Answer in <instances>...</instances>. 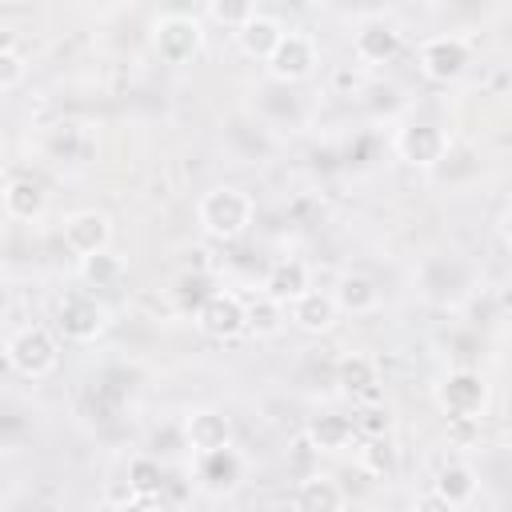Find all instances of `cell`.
I'll list each match as a JSON object with an SVG mask.
<instances>
[{
	"label": "cell",
	"mask_w": 512,
	"mask_h": 512,
	"mask_svg": "<svg viewBox=\"0 0 512 512\" xmlns=\"http://www.w3.org/2000/svg\"><path fill=\"white\" fill-rule=\"evenodd\" d=\"M244 476V460L236 456V448H216V452H192V480L200 492L208 496H228L236 492Z\"/></svg>",
	"instance_id": "obj_10"
},
{
	"label": "cell",
	"mask_w": 512,
	"mask_h": 512,
	"mask_svg": "<svg viewBox=\"0 0 512 512\" xmlns=\"http://www.w3.org/2000/svg\"><path fill=\"white\" fill-rule=\"evenodd\" d=\"M244 308H248V332H252V336H264V340H268V336H276V332L288 324V308L276 304V300H268L264 292H260L252 304H244Z\"/></svg>",
	"instance_id": "obj_27"
},
{
	"label": "cell",
	"mask_w": 512,
	"mask_h": 512,
	"mask_svg": "<svg viewBox=\"0 0 512 512\" xmlns=\"http://www.w3.org/2000/svg\"><path fill=\"white\" fill-rule=\"evenodd\" d=\"M472 64V48L464 36H432L416 52V68L432 84H456Z\"/></svg>",
	"instance_id": "obj_7"
},
{
	"label": "cell",
	"mask_w": 512,
	"mask_h": 512,
	"mask_svg": "<svg viewBox=\"0 0 512 512\" xmlns=\"http://www.w3.org/2000/svg\"><path fill=\"white\" fill-rule=\"evenodd\" d=\"M124 476H128V484H132V492H136L140 504H152V496L164 492V464H160L156 452L132 456V460L124 464Z\"/></svg>",
	"instance_id": "obj_24"
},
{
	"label": "cell",
	"mask_w": 512,
	"mask_h": 512,
	"mask_svg": "<svg viewBox=\"0 0 512 512\" xmlns=\"http://www.w3.org/2000/svg\"><path fill=\"white\" fill-rule=\"evenodd\" d=\"M436 268L444 272L440 280L420 272L424 300H432V304H460L472 292V264L464 256H456V252H436Z\"/></svg>",
	"instance_id": "obj_12"
},
{
	"label": "cell",
	"mask_w": 512,
	"mask_h": 512,
	"mask_svg": "<svg viewBox=\"0 0 512 512\" xmlns=\"http://www.w3.org/2000/svg\"><path fill=\"white\" fill-rule=\"evenodd\" d=\"M452 152V140L440 124L432 120H412L396 132V156L408 164V168H420V172H432L444 164V156Z\"/></svg>",
	"instance_id": "obj_6"
},
{
	"label": "cell",
	"mask_w": 512,
	"mask_h": 512,
	"mask_svg": "<svg viewBox=\"0 0 512 512\" xmlns=\"http://www.w3.org/2000/svg\"><path fill=\"white\" fill-rule=\"evenodd\" d=\"M336 316H340V308H336L332 292H324V288H304V292L288 304V320H292L300 332H308V336L332 332Z\"/></svg>",
	"instance_id": "obj_16"
},
{
	"label": "cell",
	"mask_w": 512,
	"mask_h": 512,
	"mask_svg": "<svg viewBox=\"0 0 512 512\" xmlns=\"http://www.w3.org/2000/svg\"><path fill=\"white\" fill-rule=\"evenodd\" d=\"M400 48H404V36H400V28H396L392 20H384V16H368V20L352 32V56H356V64H364V68H376V64L396 60Z\"/></svg>",
	"instance_id": "obj_11"
},
{
	"label": "cell",
	"mask_w": 512,
	"mask_h": 512,
	"mask_svg": "<svg viewBox=\"0 0 512 512\" xmlns=\"http://www.w3.org/2000/svg\"><path fill=\"white\" fill-rule=\"evenodd\" d=\"M476 492H480V476H476V468L464 464V460H448V464L436 468V476H432V500H436L440 508H468V504L476 500Z\"/></svg>",
	"instance_id": "obj_15"
},
{
	"label": "cell",
	"mask_w": 512,
	"mask_h": 512,
	"mask_svg": "<svg viewBox=\"0 0 512 512\" xmlns=\"http://www.w3.org/2000/svg\"><path fill=\"white\" fill-rule=\"evenodd\" d=\"M304 288H312V276H308V264H300V260H276V264L268 268L264 284H260V292H264L268 300L284 304V308H288Z\"/></svg>",
	"instance_id": "obj_22"
},
{
	"label": "cell",
	"mask_w": 512,
	"mask_h": 512,
	"mask_svg": "<svg viewBox=\"0 0 512 512\" xmlns=\"http://www.w3.org/2000/svg\"><path fill=\"white\" fill-rule=\"evenodd\" d=\"M304 444L312 452H344L356 444V428H352V416H340V412H320L308 420L304 428Z\"/></svg>",
	"instance_id": "obj_19"
},
{
	"label": "cell",
	"mask_w": 512,
	"mask_h": 512,
	"mask_svg": "<svg viewBox=\"0 0 512 512\" xmlns=\"http://www.w3.org/2000/svg\"><path fill=\"white\" fill-rule=\"evenodd\" d=\"M332 300H336V308L348 312V316H368V312L380 308V288H376V280L364 276V272H344V276H336V284H332Z\"/></svg>",
	"instance_id": "obj_21"
},
{
	"label": "cell",
	"mask_w": 512,
	"mask_h": 512,
	"mask_svg": "<svg viewBox=\"0 0 512 512\" xmlns=\"http://www.w3.org/2000/svg\"><path fill=\"white\" fill-rule=\"evenodd\" d=\"M252 12H256V0H208V16L228 32H236Z\"/></svg>",
	"instance_id": "obj_29"
},
{
	"label": "cell",
	"mask_w": 512,
	"mask_h": 512,
	"mask_svg": "<svg viewBox=\"0 0 512 512\" xmlns=\"http://www.w3.org/2000/svg\"><path fill=\"white\" fill-rule=\"evenodd\" d=\"M128 264L120 252L112 248H100V252H88V256H76V276L84 280V288H116L124 280Z\"/></svg>",
	"instance_id": "obj_23"
},
{
	"label": "cell",
	"mask_w": 512,
	"mask_h": 512,
	"mask_svg": "<svg viewBox=\"0 0 512 512\" xmlns=\"http://www.w3.org/2000/svg\"><path fill=\"white\" fill-rule=\"evenodd\" d=\"M180 440L188 452H216L232 444V420L220 408H192L180 424Z\"/></svg>",
	"instance_id": "obj_14"
},
{
	"label": "cell",
	"mask_w": 512,
	"mask_h": 512,
	"mask_svg": "<svg viewBox=\"0 0 512 512\" xmlns=\"http://www.w3.org/2000/svg\"><path fill=\"white\" fill-rule=\"evenodd\" d=\"M8 48H16V32H12V28L0 20V52H8Z\"/></svg>",
	"instance_id": "obj_31"
},
{
	"label": "cell",
	"mask_w": 512,
	"mask_h": 512,
	"mask_svg": "<svg viewBox=\"0 0 512 512\" xmlns=\"http://www.w3.org/2000/svg\"><path fill=\"white\" fill-rule=\"evenodd\" d=\"M352 428H356V440H360V436H388V432H392V412H388V404L368 400V408H360V412L352 416Z\"/></svg>",
	"instance_id": "obj_28"
},
{
	"label": "cell",
	"mask_w": 512,
	"mask_h": 512,
	"mask_svg": "<svg viewBox=\"0 0 512 512\" xmlns=\"http://www.w3.org/2000/svg\"><path fill=\"white\" fill-rule=\"evenodd\" d=\"M56 328L72 344H96L108 332V308L96 292H68L56 304Z\"/></svg>",
	"instance_id": "obj_5"
},
{
	"label": "cell",
	"mask_w": 512,
	"mask_h": 512,
	"mask_svg": "<svg viewBox=\"0 0 512 512\" xmlns=\"http://www.w3.org/2000/svg\"><path fill=\"white\" fill-rule=\"evenodd\" d=\"M152 48L160 52L164 64H188L204 48V28L196 16H180V12L160 16L152 24Z\"/></svg>",
	"instance_id": "obj_9"
},
{
	"label": "cell",
	"mask_w": 512,
	"mask_h": 512,
	"mask_svg": "<svg viewBox=\"0 0 512 512\" xmlns=\"http://www.w3.org/2000/svg\"><path fill=\"white\" fill-rule=\"evenodd\" d=\"M0 208H4L8 220L28 224V220H40V216H44L48 192H44V184L32 180V176H12V180L0 188Z\"/></svg>",
	"instance_id": "obj_17"
},
{
	"label": "cell",
	"mask_w": 512,
	"mask_h": 512,
	"mask_svg": "<svg viewBox=\"0 0 512 512\" xmlns=\"http://www.w3.org/2000/svg\"><path fill=\"white\" fill-rule=\"evenodd\" d=\"M60 236H64V248L72 256H88V252L112 248V216L100 212V208H80V212H72L64 220Z\"/></svg>",
	"instance_id": "obj_13"
},
{
	"label": "cell",
	"mask_w": 512,
	"mask_h": 512,
	"mask_svg": "<svg viewBox=\"0 0 512 512\" xmlns=\"http://www.w3.org/2000/svg\"><path fill=\"white\" fill-rule=\"evenodd\" d=\"M196 328H200V336L220 340V344L224 340H236V336L248 332V308H244V300L236 292L216 288V292H208L196 304Z\"/></svg>",
	"instance_id": "obj_8"
},
{
	"label": "cell",
	"mask_w": 512,
	"mask_h": 512,
	"mask_svg": "<svg viewBox=\"0 0 512 512\" xmlns=\"http://www.w3.org/2000/svg\"><path fill=\"white\" fill-rule=\"evenodd\" d=\"M24 76H28V64H24V56H20L16 48L0 52V92H12V88H20V84H24Z\"/></svg>",
	"instance_id": "obj_30"
},
{
	"label": "cell",
	"mask_w": 512,
	"mask_h": 512,
	"mask_svg": "<svg viewBox=\"0 0 512 512\" xmlns=\"http://www.w3.org/2000/svg\"><path fill=\"white\" fill-rule=\"evenodd\" d=\"M252 216H256V204H252V196H248L244 188H236V184H216V188H208V192L200 196V204H196V224H200V232H204L208 240H220V244L240 240V236L248 232Z\"/></svg>",
	"instance_id": "obj_1"
},
{
	"label": "cell",
	"mask_w": 512,
	"mask_h": 512,
	"mask_svg": "<svg viewBox=\"0 0 512 512\" xmlns=\"http://www.w3.org/2000/svg\"><path fill=\"white\" fill-rule=\"evenodd\" d=\"M4 360L24 380H44L60 364V344L44 324H24L4 340Z\"/></svg>",
	"instance_id": "obj_2"
},
{
	"label": "cell",
	"mask_w": 512,
	"mask_h": 512,
	"mask_svg": "<svg viewBox=\"0 0 512 512\" xmlns=\"http://www.w3.org/2000/svg\"><path fill=\"white\" fill-rule=\"evenodd\" d=\"M336 384H340V392L352 396V400H376V396H380V388H376V384H380V368H376L372 356L348 352V356L336 360Z\"/></svg>",
	"instance_id": "obj_18"
},
{
	"label": "cell",
	"mask_w": 512,
	"mask_h": 512,
	"mask_svg": "<svg viewBox=\"0 0 512 512\" xmlns=\"http://www.w3.org/2000/svg\"><path fill=\"white\" fill-rule=\"evenodd\" d=\"M432 400H436V408H440L448 420H452V416H476V420H484L488 400H492V388H488V380H484L480 372H472V368H452V372H444V376L436 380Z\"/></svg>",
	"instance_id": "obj_3"
},
{
	"label": "cell",
	"mask_w": 512,
	"mask_h": 512,
	"mask_svg": "<svg viewBox=\"0 0 512 512\" xmlns=\"http://www.w3.org/2000/svg\"><path fill=\"white\" fill-rule=\"evenodd\" d=\"M280 32H284V24H280L276 16H268V12H252V16L232 32V40H236V52H240V56H248V60H264V56L276 48Z\"/></svg>",
	"instance_id": "obj_20"
},
{
	"label": "cell",
	"mask_w": 512,
	"mask_h": 512,
	"mask_svg": "<svg viewBox=\"0 0 512 512\" xmlns=\"http://www.w3.org/2000/svg\"><path fill=\"white\" fill-rule=\"evenodd\" d=\"M348 504V496H344V488L336 484V480H328V476H308V480H300L296 484V508H320V512H328V508H344Z\"/></svg>",
	"instance_id": "obj_25"
},
{
	"label": "cell",
	"mask_w": 512,
	"mask_h": 512,
	"mask_svg": "<svg viewBox=\"0 0 512 512\" xmlns=\"http://www.w3.org/2000/svg\"><path fill=\"white\" fill-rule=\"evenodd\" d=\"M360 468L376 480L396 476V448L388 436H360Z\"/></svg>",
	"instance_id": "obj_26"
},
{
	"label": "cell",
	"mask_w": 512,
	"mask_h": 512,
	"mask_svg": "<svg viewBox=\"0 0 512 512\" xmlns=\"http://www.w3.org/2000/svg\"><path fill=\"white\" fill-rule=\"evenodd\" d=\"M316 60H320L316 40H312L308 32L284 28L280 40H276V48H272L260 64H264L268 80H276V84H300V80H308V76L316 72Z\"/></svg>",
	"instance_id": "obj_4"
}]
</instances>
